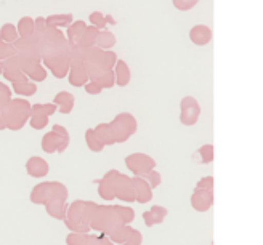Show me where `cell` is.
<instances>
[{
	"mask_svg": "<svg viewBox=\"0 0 263 245\" xmlns=\"http://www.w3.org/2000/svg\"><path fill=\"white\" fill-rule=\"evenodd\" d=\"M68 79L72 87H84L88 82V75L85 71V63L81 59H71V68L68 72Z\"/></svg>",
	"mask_w": 263,
	"mask_h": 245,
	"instance_id": "4fadbf2b",
	"label": "cell"
},
{
	"mask_svg": "<svg viewBox=\"0 0 263 245\" xmlns=\"http://www.w3.org/2000/svg\"><path fill=\"white\" fill-rule=\"evenodd\" d=\"M88 21L91 26H95V28H98L100 31L106 28V15H103L101 11H93V13H90V16H88Z\"/></svg>",
	"mask_w": 263,
	"mask_h": 245,
	"instance_id": "e575fe53",
	"label": "cell"
},
{
	"mask_svg": "<svg viewBox=\"0 0 263 245\" xmlns=\"http://www.w3.org/2000/svg\"><path fill=\"white\" fill-rule=\"evenodd\" d=\"M26 172H28V175L32 178H44L48 175L50 167L44 157L32 156L28 159V162H26Z\"/></svg>",
	"mask_w": 263,
	"mask_h": 245,
	"instance_id": "9a60e30c",
	"label": "cell"
},
{
	"mask_svg": "<svg viewBox=\"0 0 263 245\" xmlns=\"http://www.w3.org/2000/svg\"><path fill=\"white\" fill-rule=\"evenodd\" d=\"M16 29H18L20 37H23V38L34 35V19L31 16H23L16 26Z\"/></svg>",
	"mask_w": 263,
	"mask_h": 245,
	"instance_id": "d6a6232c",
	"label": "cell"
},
{
	"mask_svg": "<svg viewBox=\"0 0 263 245\" xmlns=\"http://www.w3.org/2000/svg\"><path fill=\"white\" fill-rule=\"evenodd\" d=\"M114 207H116L117 213L121 215L122 221H124L125 224L134 223V220H135V210H134V209L125 207V205H114Z\"/></svg>",
	"mask_w": 263,
	"mask_h": 245,
	"instance_id": "836d02e7",
	"label": "cell"
},
{
	"mask_svg": "<svg viewBox=\"0 0 263 245\" xmlns=\"http://www.w3.org/2000/svg\"><path fill=\"white\" fill-rule=\"evenodd\" d=\"M45 210L51 218L64 221L66 213H68V203H66V200H63V199H53L45 203Z\"/></svg>",
	"mask_w": 263,
	"mask_h": 245,
	"instance_id": "ffe728a7",
	"label": "cell"
},
{
	"mask_svg": "<svg viewBox=\"0 0 263 245\" xmlns=\"http://www.w3.org/2000/svg\"><path fill=\"white\" fill-rule=\"evenodd\" d=\"M141 178L146 179V183L151 186V189H156L157 186L161 185V181H162L161 173H159V172H156V169H154V170H151L149 173H146L144 176H141Z\"/></svg>",
	"mask_w": 263,
	"mask_h": 245,
	"instance_id": "74e56055",
	"label": "cell"
},
{
	"mask_svg": "<svg viewBox=\"0 0 263 245\" xmlns=\"http://www.w3.org/2000/svg\"><path fill=\"white\" fill-rule=\"evenodd\" d=\"M174 2V7L177 8V10H180V11H188V10H191L199 0H172Z\"/></svg>",
	"mask_w": 263,
	"mask_h": 245,
	"instance_id": "ab89813d",
	"label": "cell"
},
{
	"mask_svg": "<svg viewBox=\"0 0 263 245\" xmlns=\"http://www.w3.org/2000/svg\"><path fill=\"white\" fill-rule=\"evenodd\" d=\"M125 165L135 176H144L156 169V160L144 152H134L125 157Z\"/></svg>",
	"mask_w": 263,
	"mask_h": 245,
	"instance_id": "ba28073f",
	"label": "cell"
},
{
	"mask_svg": "<svg viewBox=\"0 0 263 245\" xmlns=\"http://www.w3.org/2000/svg\"><path fill=\"white\" fill-rule=\"evenodd\" d=\"M98 32H100V29L95 28V26H91V24L87 26V29H85V32H84L81 42H79L77 47H81V48H91V47H95Z\"/></svg>",
	"mask_w": 263,
	"mask_h": 245,
	"instance_id": "83f0119b",
	"label": "cell"
},
{
	"mask_svg": "<svg viewBox=\"0 0 263 245\" xmlns=\"http://www.w3.org/2000/svg\"><path fill=\"white\" fill-rule=\"evenodd\" d=\"M212 202H214L212 189H196L191 196V205L197 212H207L212 207Z\"/></svg>",
	"mask_w": 263,
	"mask_h": 245,
	"instance_id": "5bb4252c",
	"label": "cell"
},
{
	"mask_svg": "<svg viewBox=\"0 0 263 245\" xmlns=\"http://www.w3.org/2000/svg\"><path fill=\"white\" fill-rule=\"evenodd\" d=\"M106 21H108V24H116V21L111 15H106Z\"/></svg>",
	"mask_w": 263,
	"mask_h": 245,
	"instance_id": "bcb514c9",
	"label": "cell"
},
{
	"mask_svg": "<svg viewBox=\"0 0 263 245\" xmlns=\"http://www.w3.org/2000/svg\"><path fill=\"white\" fill-rule=\"evenodd\" d=\"M85 29H87L85 21H81V19L72 21L68 26V31H66V38H68V44L71 47H77L79 42H81L84 32H85Z\"/></svg>",
	"mask_w": 263,
	"mask_h": 245,
	"instance_id": "ac0fdd59",
	"label": "cell"
},
{
	"mask_svg": "<svg viewBox=\"0 0 263 245\" xmlns=\"http://www.w3.org/2000/svg\"><path fill=\"white\" fill-rule=\"evenodd\" d=\"M109 128H111V133L114 136L116 143H125L132 135H135L138 124L132 114L121 112L109 122Z\"/></svg>",
	"mask_w": 263,
	"mask_h": 245,
	"instance_id": "52a82bcc",
	"label": "cell"
},
{
	"mask_svg": "<svg viewBox=\"0 0 263 245\" xmlns=\"http://www.w3.org/2000/svg\"><path fill=\"white\" fill-rule=\"evenodd\" d=\"M32 105L24 98H11L8 105L2 109L5 127L11 132H18L29 122Z\"/></svg>",
	"mask_w": 263,
	"mask_h": 245,
	"instance_id": "3957f363",
	"label": "cell"
},
{
	"mask_svg": "<svg viewBox=\"0 0 263 245\" xmlns=\"http://www.w3.org/2000/svg\"><path fill=\"white\" fill-rule=\"evenodd\" d=\"M97 245H116L108 236H98V243Z\"/></svg>",
	"mask_w": 263,
	"mask_h": 245,
	"instance_id": "ee69618b",
	"label": "cell"
},
{
	"mask_svg": "<svg viewBox=\"0 0 263 245\" xmlns=\"http://www.w3.org/2000/svg\"><path fill=\"white\" fill-rule=\"evenodd\" d=\"M13 85V92H15L18 96H24V98H29L32 95L37 93V85L35 82H21V84H11Z\"/></svg>",
	"mask_w": 263,
	"mask_h": 245,
	"instance_id": "4dcf8cb0",
	"label": "cell"
},
{
	"mask_svg": "<svg viewBox=\"0 0 263 245\" xmlns=\"http://www.w3.org/2000/svg\"><path fill=\"white\" fill-rule=\"evenodd\" d=\"M66 243L68 245H97L98 236L88 233H69L66 236Z\"/></svg>",
	"mask_w": 263,
	"mask_h": 245,
	"instance_id": "44dd1931",
	"label": "cell"
},
{
	"mask_svg": "<svg viewBox=\"0 0 263 245\" xmlns=\"http://www.w3.org/2000/svg\"><path fill=\"white\" fill-rule=\"evenodd\" d=\"M93 130H95V135L98 136V139L101 141L104 146H112V145H116L114 136L111 133V128H109V124H98L93 128Z\"/></svg>",
	"mask_w": 263,
	"mask_h": 245,
	"instance_id": "484cf974",
	"label": "cell"
},
{
	"mask_svg": "<svg viewBox=\"0 0 263 245\" xmlns=\"http://www.w3.org/2000/svg\"><path fill=\"white\" fill-rule=\"evenodd\" d=\"M11 56H16L15 44H7L4 40H0V61H5Z\"/></svg>",
	"mask_w": 263,
	"mask_h": 245,
	"instance_id": "d590c367",
	"label": "cell"
},
{
	"mask_svg": "<svg viewBox=\"0 0 263 245\" xmlns=\"http://www.w3.org/2000/svg\"><path fill=\"white\" fill-rule=\"evenodd\" d=\"M72 21H74V16L71 13H57V15H50L45 18L47 28H55V29L68 28Z\"/></svg>",
	"mask_w": 263,
	"mask_h": 245,
	"instance_id": "603a6c76",
	"label": "cell"
},
{
	"mask_svg": "<svg viewBox=\"0 0 263 245\" xmlns=\"http://www.w3.org/2000/svg\"><path fill=\"white\" fill-rule=\"evenodd\" d=\"M85 143H87V148L91 151V152H101L104 149V145L98 139V136L95 135V130L93 128H87L85 130Z\"/></svg>",
	"mask_w": 263,
	"mask_h": 245,
	"instance_id": "1f68e13d",
	"label": "cell"
},
{
	"mask_svg": "<svg viewBox=\"0 0 263 245\" xmlns=\"http://www.w3.org/2000/svg\"><path fill=\"white\" fill-rule=\"evenodd\" d=\"M141 243H143V234L140 233L138 229H134V233H132L128 240L121 243V245H141Z\"/></svg>",
	"mask_w": 263,
	"mask_h": 245,
	"instance_id": "60d3db41",
	"label": "cell"
},
{
	"mask_svg": "<svg viewBox=\"0 0 263 245\" xmlns=\"http://www.w3.org/2000/svg\"><path fill=\"white\" fill-rule=\"evenodd\" d=\"M190 38L194 45L204 47L210 42V38H212V31H210V28H207V26H204V24H197L190 31Z\"/></svg>",
	"mask_w": 263,
	"mask_h": 245,
	"instance_id": "d6986e66",
	"label": "cell"
},
{
	"mask_svg": "<svg viewBox=\"0 0 263 245\" xmlns=\"http://www.w3.org/2000/svg\"><path fill=\"white\" fill-rule=\"evenodd\" d=\"M167 213H168V210L165 207H162V205H153L149 210L143 213V221L148 228H153L156 224H161L165 220Z\"/></svg>",
	"mask_w": 263,
	"mask_h": 245,
	"instance_id": "e0dca14e",
	"label": "cell"
},
{
	"mask_svg": "<svg viewBox=\"0 0 263 245\" xmlns=\"http://www.w3.org/2000/svg\"><path fill=\"white\" fill-rule=\"evenodd\" d=\"M10 99H11V88L4 82H0V111L8 105Z\"/></svg>",
	"mask_w": 263,
	"mask_h": 245,
	"instance_id": "8d00e7d4",
	"label": "cell"
},
{
	"mask_svg": "<svg viewBox=\"0 0 263 245\" xmlns=\"http://www.w3.org/2000/svg\"><path fill=\"white\" fill-rule=\"evenodd\" d=\"M180 120L183 125H194L197 122V119H199V115H201V106H199V103L196 101V98L193 96H185L181 99L180 103Z\"/></svg>",
	"mask_w": 263,
	"mask_h": 245,
	"instance_id": "8fae6325",
	"label": "cell"
},
{
	"mask_svg": "<svg viewBox=\"0 0 263 245\" xmlns=\"http://www.w3.org/2000/svg\"><path fill=\"white\" fill-rule=\"evenodd\" d=\"M97 207L95 202L90 200H76L68 205V213L64 218V226L71 233H88L90 218Z\"/></svg>",
	"mask_w": 263,
	"mask_h": 245,
	"instance_id": "6da1fadb",
	"label": "cell"
},
{
	"mask_svg": "<svg viewBox=\"0 0 263 245\" xmlns=\"http://www.w3.org/2000/svg\"><path fill=\"white\" fill-rule=\"evenodd\" d=\"M74 95L69 92H60L57 93L53 103L58 106V111L61 114H71V111L74 109Z\"/></svg>",
	"mask_w": 263,
	"mask_h": 245,
	"instance_id": "cb8c5ba5",
	"label": "cell"
},
{
	"mask_svg": "<svg viewBox=\"0 0 263 245\" xmlns=\"http://www.w3.org/2000/svg\"><path fill=\"white\" fill-rule=\"evenodd\" d=\"M71 143L69 132L63 125H53L51 130L47 132L42 138V151L47 154H61L68 149Z\"/></svg>",
	"mask_w": 263,
	"mask_h": 245,
	"instance_id": "8992f818",
	"label": "cell"
},
{
	"mask_svg": "<svg viewBox=\"0 0 263 245\" xmlns=\"http://www.w3.org/2000/svg\"><path fill=\"white\" fill-rule=\"evenodd\" d=\"M68 197H69V191L66 188V185L60 181H44L32 188L29 200L35 205H45L47 202L53 199L68 200Z\"/></svg>",
	"mask_w": 263,
	"mask_h": 245,
	"instance_id": "277c9868",
	"label": "cell"
},
{
	"mask_svg": "<svg viewBox=\"0 0 263 245\" xmlns=\"http://www.w3.org/2000/svg\"><path fill=\"white\" fill-rule=\"evenodd\" d=\"M2 75L11 84H21V82H28V75H26L20 66V59L18 56H11L5 61H2Z\"/></svg>",
	"mask_w": 263,
	"mask_h": 245,
	"instance_id": "7c38bea8",
	"label": "cell"
},
{
	"mask_svg": "<svg viewBox=\"0 0 263 245\" xmlns=\"http://www.w3.org/2000/svg\"><path fill=\"white\" fill-rule=\"evenodd\" d=\"M132 181H134V188H135V202L148 203L153 199V189L146 183V179L141 176H134Z\"/></svg>",
	"mask_w": 263,
	"mask_h": 245,
	"instance_id": "2e32d148",
	"label": "cell"
},
{
	"mask_svg": "<svg viewBox=\"0 0 263 245\" xmlns=\"http://www.w3.org/2000/svg\"><path fill=\"white\" fill-rule=\"evenodd\" d=\"M114 77H116V85L119 87H125L128 85L132 74H130V68L128 64L122 59H117L116 66H114Z\"/></svg>",
	"mask_w": 263,
	"mask_h": 245,
	"instance_id": "7402d4cb",
	"label": "cell"
},
{
	"mask_svg": "<svg viewBox=\"0 0 263 245\" xmlns=\"http://www.w3.org/2000/svg\"><path fill=\"white\" fill-rule=\"evenodd\" d=\"M21 69L26 75H28V79H31V82H44L47 79V69L41 63L29 64V66H24Z\"/></svg>",
	"mask_w": 263,
	"mask_h": 245,
	"instance_id": "d4e9b609",
	"label": "cell"
},
{
	"mask_svg": "<svg viewBox=\"0 0 263 245\" xmlns=\"http://www.w3.org/2000/svg\"><path fill=\"white\" fill-rule=\"evenodd\" d=\"M18 38H20V34H18L16 26H13L11 23H7L0 28V40H4L7 44H15Z\"/></svg>",
	"mask_w": 263,
	"mask_h": 245,
	"instance_id": "f546056e",
	"label": "cell"
},
{
	"mask_svg": "<svg viewBox=\"0 0 263 245\" xmlns=\"http://www.w3.org/2000/svg\"><path fill=\"white\" fill-rule=\"evenodd\" d=\"M116 35L111 32V31H106V29H101L98 32V37H97V44L95 47L101 48V50H111L114 45H116Z\"/></svg>",
	"mask_w": 263,
	"mask_h": 245,
	"instance_id": "f1b7e54d",
	"label": "cell"
},
{
	"mask_svg": "<svg viewBox=\"0 0 263 245\" xmlns=\"http://www.w3.org/2000/svg\"><path fill=\"white\" fill-rule=\"evenodd\" d=\"M45 68L51 71V75L57 79H64L69 72L71 68V58H69V50L68 51H60V53L50 55L42 58Z\"/></svg>",
	"mask_w": 263,
	"mask_h": 245,
	"instance_id": "9c48e42d",
	"label": "cell"
},
{
	"mask_svg": "<svg viewBox=\"0 0 263 245\" xmlns=\"http://www.w3.org/2000/svg\"><path fill=\"white\" fill-rule=\"evenodd\" d=\"M5 122H4V117H2V111H0V132H2V130H5Z\"/></svg>",
	"mask_w": 263,
	"mask_h": 245,
	"instance_id": "f6af8a7d",
	"label": "cell"
},
{
	"mask_svg": "<svg viewBox=\"0 0 263 245\" xmlns=\"http://www.w3.org/2000/svg\"><path fill=\"white\" fill-rule=\"evenodd\" d=\"M103 179L111 186L116 199L128 202V203L135 202V188H134V181H132V178L128 175H124L117 170H109L103 176Z\"/></svg>",
	"mask_w": 263,
	"mask_h": 245,
	"instance_id": "5b68a950",
	"label": "cell"
},
{
	"mask_svg": "<svg viewBox=\"0 0 263 245\" xmlns=\"http://www.w3.org/2000/svg\"><path fill=\"white\" fill-rule=\"evenodd\" d=\"M84 88H85V92H87L88 95H100V93L103 92V88H101L97 82H91V80H88V82L84 85Z\"/></svg>",
	"mask_w": 263,
	"mask_h": 245,
	"instance_id": "b9f144b4",
	"label": "cell"
},
{
	"mask_svg": "<svg viewBox=\"0 0 263 245\" xmlns=\"http://www.w3.org/2000/svg\"><path fill=\"white\" fill-rule=\"evenodd\" d=\"M212 188H214V178L212 176L202 178L201 181L196 185V189H212Z\"/></svg>",
	"mask_w": 263,
	"mask_h": 245,
	"instance_id": "7bdbcfd3",
	"label": "cell"
},
{
	"mask_svg": "<svg viewBox=\"0 0 263 245\" xmlns=\"http://www.w3.org/2000/svg\"><path fill=\"white\" fill-rule=\"evenodd\" d=\"M199 156H201V160L204 164H210L212 162V157H214V148L212 145H205L199 149Z\"/></svg>",
	"mask_w": 263,
	"mask_h": 245,
	"instance_id": "f35d334b",
	"label": "cell"
},
{
	"mask_svg": "<svg viewBox=\"0 0 263 245\" xmlns=\"http://www.w3.org/2000/svg\"><path fill=\"white\" fill-rule=\"evenodd\" d=\"M58 111L55 103H44V105H32L31 108V117L29 125L34 130H42L48 125V119Z\"/></svg>",
	"mask_w": 263,
	"mask_h": 245,
	"instance_id": "30bf717a",
	"label": "cell"
},
{
	"mask_svg": "<svg viewBox=\"0 0 263 245\" xmlns=\"http://www.w3.org/2000/svg\"><path fill=\"white\" fill-rule=\"evenodd\" d=\"M132 233H134V228L128 226V224H122V226H119L117 229H114L108 237H109L116 245H121V243H124V242L128 240V237L132 236Z\"/></svg>",
	"mask_w": 263,
	"mask_h": 245,
	"instance_id": "4316f807",
	"label": "cell"
},
{
	"mask_svg": "<svg viewBox=\"0 0 263 245\" xmlns=\"http://www.w3.org/2000/svg\"><path fill=\"white\" fill-rule=\"evenodd\" d=\"M0 75H2V61H0Z\"/></svg>",
	"mask_w": 263,
	"mask_h": 245,
	"instance_id": "7dc6e473",
	"label": "cell"
},
{
	"mask_svg": "<svg viewBox=\"0 0 263 245\" xmlns=\"http://www.w3.org/2000/svg\"><path fill=\"white\" fill-rule=\"evenodd\" d=\"M125 224L122 221L121 215L117 213L114 205H98L91 213L90 218V229L97 231L101 236H109L114 229H117L119 226Z\"/></svg>",
	"mask_w": 263,
	"mask_h": 245,
	"instance_id": "7a4b0ae2",
	"label": "cell"
}]
</instances>
